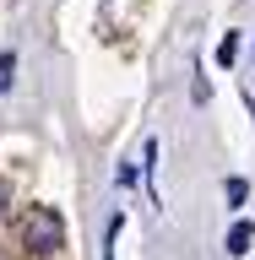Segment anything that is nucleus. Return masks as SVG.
Instances as JSON below:
<instances>
[{
    "label": "nucleus",
    "instance_id": "423d86ee",
    "mask_svg": "<svg viewBox=\"0 0 255 260\" xmlns=\"http://www.w3.org/2000/svg\"><path fill=\"white\" fill-rule=\"evenodd\" d=\"M234 54H239V32H228V38H223V49H217V60L228 65V60H234Z\"/></svg>",
    "mask_w": 255,
    "mask_h": 260
},
{
    "label": "nucleus",
    "instance_id": "7ed1b4c3",
    "mask_svg": "<svg viewBox=\"0 0 255 260\" xmlns=\"http://www.w3.org/2000/svg\"><path fill=\"white\" fill-rule=\"evenodd\" d=\"M120 228H125V217H109V233H103V260H114V249H120Z\"/></svg>",
    "mask_w": 255,
    "mask_h": 260
},
{
    "label": "nucleus",
    "instance_id": "39448f33",
    "mask_svg": "<svg viewBox=\"0 0 255 260\" xmlns=\"http://www.w3.org/2000/svg\"><path fill=\"white\" fill-rule=\"evenodd\" d=\"M244 195H250V184H244V179H228V206H234V211L244 206Z\"/></svg>",
    "mask_w": 255,
    "mask_h": 260
},
{
    "label": "nucleus",
    "instance_id": "0eeeda50",
    "mask_svg": "<svg viewBox=\"0 0 255 260\" xmlns=\"http://www.w3.org/2000/svg\"><path fill=\"white\" fill-rule=\"evenodd\" d=\"M6 201H11V190H6V179H0V211H6Z\"/></svg>",
    "mask_w": 255,
    "mask_h": 260
},
{
    "label": "nucleus",
    "instance_id": "f03ea898",
    "mask_svg": "<svg viewBox=\"0 0 255 260\" xmlns=\"http://www.w3.org/2000/svg\"><path fill=\"white\" fill-rule=\"evenodd\" d=\"M250 244H255V228L239 217V222L228 228V255H250Z\"/></svg>",
    "mask_w": 255,
    "mask_h": 260
},
{
    "label": "nucleus",
    "instance_id": "20e7f679",
    "mask_svg": "<svg viewBox=\"0 0 255 260\" xmlns=\"http://www.w3.org/2000/svg\"><path fill=\"white\" fill-rule=\"evenodd\" d=\"M16 81V54H0V92H11Z\"/></svg>",
    "mask_w": 255,
    "mask_h": 260
},
{
    "label": "nucleus",
    "instance_id": "f257e3e1",
    "mask_svg": "<svg viewBox=\"0 0 255 260\" xmlns=\"http://www.w3.org/2000/svg\"><path fill=\"white\" fill-rule=\"evenodd\" d=\"M16 233H22V249L27 255H60L65 249V222H60L54 206H27L22 222H16Z\"/></svg>",
    "mask_w": 255,
    "mask_h": 260
}]
</instances>
